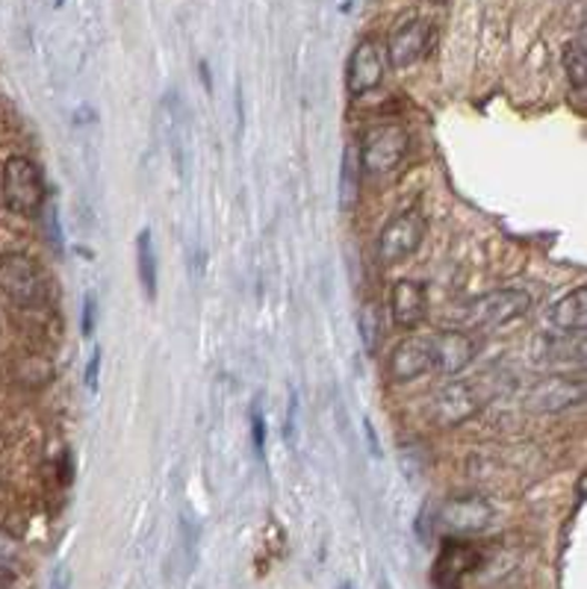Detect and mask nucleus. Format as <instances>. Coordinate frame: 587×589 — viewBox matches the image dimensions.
Masks as SVG:
<instances>
[{"label":"nucleus","mask_w":587,"mask_h":589,"mask_svg":"<svg viewBox=\"0 0 587 589\" xmlns=\"http://www.w3.org/2000/svg\"><path fill=\"white\" fill-rule=\"evenodd\" d=\"M532 309V295L523 290H496L490 295H482L467 307V322L484 331L505 327L517 322Z\"/></svg>","instance_id":"nucleus-4"},{"label":"nucleus","mask_w":587,"mask_h":589,"mask_svg":"<svg viewBox=\"0 0 587 589\" xmlns=\"http://www.w3.org/2000/svg\"><path fill=\"white\" fill-rule=\"evenodd\" d=\"M549 322H553L561 334H581L587 325V290L579 286V290L567 292L558 304L549 313Z\"/></svg>","instance_id":"nucleus-16"},{"label":"nucleus","mask_w":587,"mask_h":589,"mask_svg":"<svg viewBox=\"0 0 587 589\" xmlns=\"http://www.w3.org/2000/svg\"><path fill=\"white\" fill-rule=\"evenodd\" d=\"M437 519H441L443 530H449L455 537H467V534H478L490 525L493 507L482 496H458L443 505Z\"/></svg>","instance_id":"nucleus-9"},{"label":"nucleus","mask_w":587,"mask_h":589,"mask_svg":"<svg viewBox=\"0 0 587 589\" xmlns=\"http://www.w3.org/2000/svg\"><path fill=\"white\" fill-rule=\"evenodd\" d=\"M251 436H254V448L260 454L266 451V422H263V416L257 410L251 413Z\"/></svg>","instance_id":"nucleus-21"},{"label":"nucleus","mask_w":587,"mask_h":589,"mask_svg":"<svg viewBox=\"0 0 587 589\" xmlns=\"http://www.w3.org/2000/svg\"><path fill=\"white\" fill-rule=\"evenodd\" d=\"M425 240V219L419 213H402L378 236V260L384 265H396L416 254Z\"/></svg>","instance_id":"nucleus-5"},{"label":"nucleus","mask_w":587,"mask_h":589,"mask_svg":"<svg viewBox=\"0 0 587 589\" xmlns=\"http://www.w3.org/2000/svg\"><path fill=\"white\" fill-rule=\"evenodd\" d=\"M432 3H446V0H432Z\"/></svg>","instance_id":"nucleus-26"},{"label":"nucleus","mask_w":587,"mask_h":589,"mask_svg":"<svg viewBox=\"0 0 587 589\" xmlns=\"http://www.w3.org/2000/svg\"><path fill=\"white\" fill-rule=\"evenodd\" d=\"M357 331H361L363 336V345H366V351H378L381 339H384V331H381V309L372 307V304H366V307L361 309V318H357Z\"/></svg>","instance_id":"nucleus-20"},{"label":"nucleus","mask_w":587,"mask_h":589,"mask_svg":"<svg viewBox=\"0 0 587 589\" xmlns=\"http://www.w3.org/2000/svg\"><path fill=\"white\" fill-rule=\"evenodd\" d=\"M48 240H51L53 251L62 254V231H60V215H57V206L51 204V213H48Z\"/></svg>","instance_id":"nucleus-22"},{"label":"nucleus","mask_w":587,"mask_h":589,"mask_svg":"<svg viewBox=\"0 0 587 589\" xmlns=\"http://www.w3.org/2000/svg\"><path fill=\"white\" fill-rule=\"evenodd\" d=\"M384 80V57L375 39H363L348 57L346 65V89L348 94H366L372 89H378Z\"/></svg>","instance_id":"nucleus-11"},{"label":"nucleus","mask_w":587,"mask_h":589,"mask_svg":"<svg viewBox=\"0 0 587 589\" xmlns=\"http://www.w3.org/2000/svg\"><path fill=\"white\" fill-rule=\"evenodd\" d=\"M136 268L139 281H142V290L151 301L156 298V254H154V236L151 231H139L136 236Z\"/></svg>","instance_id":"nucleus-17"},{"label":"nucleus","mask_w":587,"mask_h":589,"mask_svg":"<svg viewBox=\"0 0 587 589\" xmlns=\"http://www.w3.org/2000/svg\"><path fill=\"white\" fill-rule=\"evenodd\" d=\"M357 195H361V156H357V148L346 145L343 169H340V206L352 210L357 204Z\"/></svg>","instance_id":"nucleus-18"},{"label":"nucleus","mask_w":587,"mask_h":589,"mask_svg":"<svg viewBox=\"0 0 587 589\" xmlns=\"http://www.w3.org/2000/svg\"><path fill=\"white\" fill-rule=\"evenodd\" d=\"M0 189H3V204L16 215H39L44 197H48L42 171L27 156H9L3 165Z\"/></svg>","instance_id":"nucleus-2"},{"label":"nucleus","mask_w":587,"mask_h":589,"mask_svg":"<svg viewBox=\"0 0 587 589\" xmlns=\"http://www.w3.org/2000/svg\"><path fill=\"white\" fill-rule=\"evenodd\" d=\"M407 154V130L398 124H378L366 130L361 142V169L370 174H387L398 169Z\"/></svg>","instance_id":"nucleus-3"},{"label":"nucleus","mask_w":587,"mask_h":589,"mask_svg":"<svg viewBox=\"0 0 587 589\" xmlns=\"http://www.w3.org/2000/svg\"><path fill=\"white\" fill-rule=\"evenodd\" d=\"M92 327H95V301L87 298V304H83V334H92Z\"/></svg>","instance_id":"nucleus-24"},{"label":"nucleus","mask_w":587,"mask_h":589,"mask_svg":"<svg viewBox=\"0 0 587 589\" xmlns=\"http://www.w3.org/2000/svg\"><path fill=\"white\" fill-rule=\"evenodd\" d=\"M0 290L9 301H16L18 307H44L51 298V283L48 274L33 256L27 254H3L0 256Z\"/></svg>","instance_id":"nucleus-1"},{"label":"nucleus","mask_w":587,"mask_h":589,"mask_svg":"<svg viewBox=\"0 0 587 589\" xmlns=\"http://www.w3.org/2000/svg\"><path fill=\"white\" fill-rule=\"evenodd\" d=\"M98 372H101V351H95L92 354V359H89V368H87V386L95 393L98 389Z\"/></svg>","instance_id":"nucleus-23"},{"label":"nucleus","mask_w":587,"mask_h":589,"mask_svg":"<svg viewBox=\"0 0 587 589\" xmlns=\"http://www.w3.org/2000/svg\"><path fill=\"white\" fill-rule=\"evenodd\" d=\"M69 587H71L69 569H65V566H60V569H57V572H53V578H51V589H69Z\"/></svg>","instance_id":"nucleus-25"},{"label":"nucleus","mask_w":587,"mask_h":589,"mask_svg":"<svg viewBox=\"0 0 587 589\" xmlns=\"http://www.w3.org/2000/svg\"><path fill=\"white\" fill-rule=\"evenodd\" d=\"M478 410H482V398H478V389L467 384V380H452L443 389H437L432 404L434 419L443 427L464 425Z\"/></svg>","instance_id":"nucleus-8"},{"label":"nucleus","mask_w":587,"mask_h":589,"mask_svg":"<svg viewBox=\"0 0 587 589\" xmlns=\"http://www.w3.org/2000/svg\"><path fill=\"white\" fill-rule=\"evenodd\" d=\"M434 348V368H441L443 375H458L473 363L475 342L461 331H446V334L432 336Z\"/></svg>","instance_id":"nucleus-14"},{"label":"nucleus","mask_w":587,"mask_h":589,"mask_svg":"<svg viewBox=\"0 0 587 589\" xmlns=\"http://www.w3.org/2000/svg\"><path fill=\"white\" fill-rule=\"evenodd\" d=\"M389 375L396 380H414L423 377L425 372L434 368V348L432 336H411V339L398 342L393 354H389Z\"/></svg>","instance_id":"nucleus-12"},{"label":"nucleus","mask_w":587,"mask_h":589,"mask_svg":"<svg viewBox=\"0 0 587 589\" xmlns=\"http://www.w3.org/2000/svg\"><path fill=\"white\" fill-rule=\"evenodd\" d=\"M389 316L398 327L423 325L428 316V290L419 281H398L389 292Z\"/></svg>","instance_id":"nucleus-13"},{"label":"nucleus","mask_w":587,"mask_h":589,"mask_svg":"<svg viewBox=\"0 0 587 589\" xmlns=\"http://www.w3.org/2000/svg\"><path fill=\"white\" fill-rule=\"evenodd\" d=\"M564 69H567V78H570L573 89L585 92L587 89V44L585 33H579L567 44V53H564Z\"/></svg>","instance_id":"nucleus-19"},{"label":"nucleus","mask_w":587,"mask_h":589,"mask_svg":"<svg viewBox=\"0 0 587 589\" xmlns=\"http://www.w3.org/2000/svg\"><path fill=\"white\" fill-rule=\"evenodd\" d=\"M585 402V380L570 375H549L528 393L526 407L532 413H561Z\"/></svg>","instance_id":"nucleus-7"},{"label":"nucleus","mask_w":587,"mask_h":589,"mask_svg":"<svg viewBox=\"0 0 587 589\" xmlns=\"http://www.w3.org/2000/svg\"><path fill=\"white\" fill-rule=\"evenodd\" d=\"M482 555H478V548L469 546V542H446L441 548V555L434 560L432 569V583L437 589H461L464 578L469 572H475V566H478Z\"/></svg>","instance_id":"nucleus-10"},{"label":"nucleus","mask_w":587,"mask_h":589,"mask_svg":"<svg viewBox=\"0 0 587 589\" xmlns=\"http://www.w3.org/2000/svg\"><path fill=\"white\" fill-rule=\"evenodd\" d=\"M165 119H169V148H172L174 165L181 180H186V160H190V148H186V115H183V103L178 94L165 98Z\"/></svg>","instance_id":"nucleus-15"},{"label":"nucleus","mask_w":587,"mask_h":589,"mask_svg":"<svg viewBox=\"0 0 587 589\" xmlns=\"http://www.w3.org/2000/svg\"><path fill=\"white\" fill-rule=\"evenodd\" d=\"M434 27L425 18H411L389 33L387 39V62L393 69H411L425 53L432 51Z\"/></svg>","instance_id":"nucleus-6"}]
</instances>
